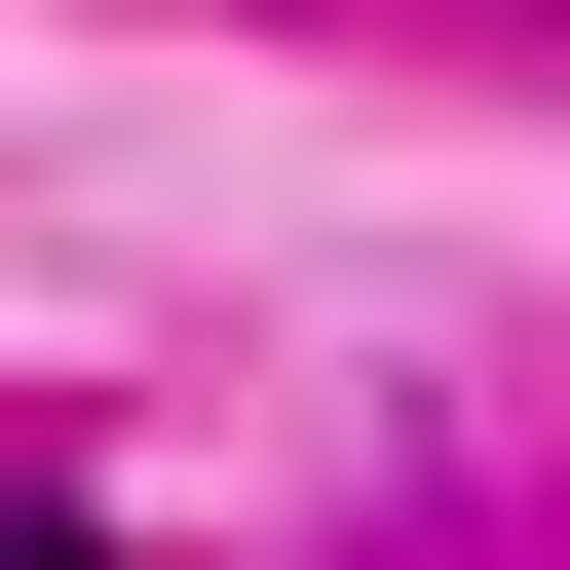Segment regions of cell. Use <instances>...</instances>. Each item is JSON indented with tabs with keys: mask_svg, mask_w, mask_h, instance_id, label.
<instances>
[{
	"mask_svg": "<svg viewBox=\"0 0 570 570\" xmlns=\"http://www.w3.org/2000/svg\"><path fill=\"white\" fill-rule=\"evenodd\" d=\"M0 570H115V532H39V494H0Z\"/></svg>",
	"mask_w": 570,
	"mask_h": 570,
	"instance_id": "1",
	"label": "cell"
}]
</instances>
